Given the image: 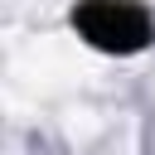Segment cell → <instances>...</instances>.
Instances as JSON below:
<instances>
[{
    "label": "cell",
    "instance_id": "6da1fadb",
    "mask_svg": "<svg viewBox=\"0 0 155 155\" xmlns=\"http://www.w3.org/2000/svg\"><path fill=\"white\" fill-rule=\"evenodd\" d=\"M73 29L102 53H136L150 44V15L136 0H82L73 10Z\"/></svg>",
    "mask_w": 155,
    "mask_h": 155
}]
</instances>
